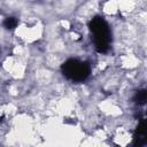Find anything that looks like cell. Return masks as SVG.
Wrapping results in <instances>:
<instances>
[{"instance_id":"6da1fadb","label":"cell","mask_w":147,"mask_h":147,"mask_svg":"<svg viewBox=\"0 0 147 147\" xmlns=\"http://www.w3.org/2000/svg\"><path fill=\"white\" fill-rule=\"evenodd\" d=\"M117 7L123 13H132L136 8V0H117Z\"/></svg>"},{"instance_id":"7a4b0ae2","label":"cell","mask_w":147,"mask_h":147,"mask_svg":"<svg viewBox=\"0 0 147 147\" xmlns=\"http://www.w3.org/2000/svg\"><path fill=\"white\" fill-rule=\"evenodd\" d=\"M103 11L108 15H114L118 11L117 7V0H108L103 5Z\"/></svg>"}]
</instances>
